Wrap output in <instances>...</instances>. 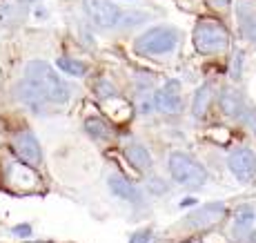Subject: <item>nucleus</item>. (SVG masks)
Listing matches in <instances>:
<instances>
[{
	"label": "nucleus",
	"mask_w": 256,
	"mask_h": 243,
	"mask_svg": "<svg viewBox=\"0 0 256 243\" xmlns=\"http://www.w3.org/2000/svg\"><path fill=\"white\" fill-rule=\"evenodd\" d=\"M22 3H34V0H22Z\"/></svg>",
	"instance_id": "nucleus-27"
},
{
	"label": "nucleus",
	"mask_w": 256,
	"mask_h": 243,
	"mask_svg": "<svg viewBox=\"0 0 256 243\" xmlns=\"http://www.w3.org/2000/svg\"><path fill=\"white\" fill-rule=\"evenodd\" d=\"M194 47L198 54L205 56H214V54H223L230 47V34L220 23L214 18H203L194 27Z\"/></svg>",
	"instance_id": "nucleus-3"
},
{
	"label": "nucleus",
	"mask_w": 256,
	"mask_h": 243,
	"mask_svg": "<svg viewBox=\"0 0 256 243\" xmlns=\"http://www.w3.org/2000/svg\"><path fill=\"white\" fill-rule=\"evenodd\" d=\"M250 243H256V230L250 232Z\"/></svg>",
	"instance_id": "nucleus-25"
},
{
	"label": "nucleus",
	"mask_w": 256,
	"mask_h": 243,
	"mask_svg": "<svg viewBox=\"0 0 256 243\" xmlns=\"http://www.w3.org/2000/svg\"><path fill=\"white\" fill-rule=\"evenodd\" d=\"M240 61H243V54H236L234 69H232V78H234V81H238V78H240Z\"/></svg>",
	"instance_id": "nucleus-24"
},
{
	"label": "nucleus",
	"mask_w": 256,
	"mask_h": 243,
	"mask_svg": "<svg viewBox=\"0 0 256 243\" xmlns=\"http://www.w3.org/2000/svg\"><path fill=\"white\" fill-rule=\"evenodd\" d=\"M150 239H152V232L150 230H138V232H134V234H132L130 243H150Z\"/></svg>",
	"instance_id": "nucleus-21"
},
{
	"label": "nucleus",
	"mask_w": 256,
	"mask_h": 243,
	"mask_svg": "<svg viewBox=\"0 0 256 243\" xmlns=\"http://www.w3.org/2000/svg\"><path fill=\"white\" fill-rule=\"evenodd\" d=\"M14 150L16 154L20 156L22 163H27L29 167H38L42 163V150H40V143L38 138L34 136V132L22 130L14 136Z\"/></svg>",
	"instance_id": "nucleus-8"
},
{
	"label": "nucleus",
	"mask_w": 256,
	"mask_h": 243,
	"mask_svg": "<svg viewBox=\"0 0 256 243\" xmlns=\"http://www.w3.org/2000/svg\"><path fill=\"white\" fill-rule=\"evenodd\" d=\"M58 67L70 76H85L87 74V65L82 61H76V58H58Z\"/></svg>",
	"instance_id": "nucleus-18"
},
{
	"label": "nucleus",
	"mask_w": 256,
	"mask_h": 243,
	"mask_svg": "<svg viewBox=\"0 0 256 243\" xmlns=\"http://www.w3.org/2000/svg\"><path fill=\"white\" fill-rule=\"evenodd\" d=\"M225 216H228V205H223V203H210V205H203L196 212H192L185 219V225L192 227V230H205V227H212L218 221H223Z\"/></svg>",
	"instance_id": "nucleus-9"
},
{
	"label": "nucleus",
	"mask_w": 256,
	"mask_h": 243,
	"mask_svg": "<svg viewBox=\"0 0 256 243\" xmlns=\"http://www.w3.org/2000/svg\"><path fill=\"white\" fill-rule=\"evenodd\" d=\"M18 98H20V101L24 103V105H29V107H34V110H40L42 107V101H45V98L40 96V94L36 92V89H34L32 85H29L27 81H22L20 85H18Z\"/></svg>",
	"instance_id": "nucleus-17"
},
{
	"label": "nucleus",
	"mask_w": 256,
	"mask_h": 243,
	"mask_svg": "<svg viewBox=\"0 0 256 243\" xmlns=\"http://www.w3.org/2000/svg\"><path fill=\"white\" fill-rule=\"evenodd\" d=\"M167 167H170L172 178H174L178 185L200 187L208 181V170H205L198 161H194L190 154H185V152H172L170 161H167Z\"/></svg>",
	"instance_id": "nucleus-4"
},
{
	"label": "nucleus",
	"mask_w": 256,
	"mask_h": 243,
	"mask_svg": "<svg viewBox=\"0 0 256 243\" xmlns=\"http://www.w3.org/2000/svg\"><path fill=\"white\" fill-rule=\"evenodd\" d=\"M205 3H208L212 9H218V12H220V9H228L230 7V3H232V0H205Z\"/></svg>",
	"instance_id": "nucleus-23"
},
{
	"label": "nucleus",
	"mask_w": 256,
	"mask_h": 243,
	"mask_svg": "<svg viewBox=\"0 0 256 243\" xmlns=\"http://www.w3.org/2000/svg\"><path fill=\"white\" fill-rule=\"evenodd\" d=\"M110 190L114 192L118 199L127 201V203H138L140 201V192L136 190V185L132 181H127L120 174H112L110 176Z\"/></svg>",
	"instance_id": "nucleus-12"
},
{
	"label": "nucleus",
	"mask_w": 256,
	"mask_h": 243,
	"mask_svg": "<svg viewBox=\"0 0 256 243\" xmlns=\"http://www.w3.org/2000/svg\"><path fill=\"white\" fill-rule=\"evenodd\" d=\"M228 167L238 181H252L256 176V154L250 147H236L228 156Z\"/></svg>",
	"instance_id": "nucleus-6"
},
{
	"label": "nucleus",
	"mask_w": 256,
	"mask_h": 243,
	"mask_svg": "<svg viewBox=\"0 0 256 243\" xmlns=\"http://www.w3.org/2000/svg\"><path fill=\"white\" fill-rule=\"evenodd\" d=\"M125 158H127V163L138 172H147L152 167L150 152H147L142 145H138V143H132V145L125 147Z\"/></svg>",
	"instance_id": "nucleus-13"
},
{
	"label": "nucleus",
	"mask_w": 256,
	"mask_h": 243,
	"mask_svg": "<svg viewBox=\"0 0 256 243\" xmlns=\"http://www.w3.org/2000/svg\"><path fill=\"white\" fill-rule=\"evenodd\" d=\"M14 234H16V236H20V239H24V236H29V234H32V225H27V223H22V225H16V227H14Z\"/></svg>",
	"instance_id": "nucleus-22"
},
{
	"label": "nucleus",
	"mask_w": 256,
	"mask_h": 243,
	"mask_svg": "<svg viewBox=\"0 0 256 243\" xmlns=\"http://www.w3.org/2000/svg\"><path fill=\"white\" fill-rule=\"evenodd\" d=\"M252 125H254V130H256V116L252 118Z\"/></svg>",
	"instance_id": "nucleus-26"
},
{
	"label": "nucleus",
	"mask_w": 256,
	"mask_h": 243,
	"mask_svg": "<svg viewBox=\"0 0 256 243\" xmlns=\"http://www.w3.org/2000/svg\"><path fill=\"white\" fill-rule=\"evenodd\" d=\"M152 105L163 114H178L183 103H180V85L178 81H170L163 89L152 96Z\"/></svg>",
	"instance_id": "nucleus-10"
},
{
	"label": "nucleus",
	"mask_w": 256,
	"mask_h": 243,
	"mask_svg": "<svg viewBox=\"0 0 256 243\" xmlns=\"http://www.w3.org/2000/svg\"><path fill=\"white\" fill-rule=\"evenodd\" d=\"M96 94H98V98L100 101H107V98H116V89L112 83H107V81H100L96 85Z\"/></svg>",
	"instance_id": "nucleus-20"
},
{
	"label": "nucleus",
	"mask_w": 256,
	"mask_h": 243,
	"mask_svg": "<svg viewBox=\"0 0 256 243\" xmlns=\"http://www.w3.org/2000/svg\"><path fill=\"white\" fill-rule=\"evenodd\" d=\"M24 81L29 83L45 101L67 103L70 101V85L54 72V67L45 61H32L24 67Z\"/></svg>",
	"instance_id": "nucleus-1"
},
{
	"label": "nucleus",
	"mask_w": 256,
	"mask_h": 243,
	"mask_svg": "<svg viewBox=\"0 0 256 243\" xmlns=\"http://www.w3.org/2000/svg\"><path fill=\"white\" fill-rule=\"evenodd\" d=\"M2 172H4V181H7L14 190L32 192L40 185V178L34 172V167H29L27 163H22V161H16V158H7Z\"/></svg>",
	"instance_id": "nucleus-5"
},
{
	"label": "nucleus",
	"mask_w": 256,
	"mask_h": 243,
	"mask_svg": "<svg viewBox=\"0 0 256 243\" xmlns=\"http://www.w3.org/2000/svg\"><path fill=\"white\" fill-rule=\"evenodd\" d=\"M236 14H238V32H240V36H243L245 41L256 45V12L250 7V5L240 3L238 9H236Z\"/></svg>",
	"instance_id": "nucleus-11"
},
{
	"label": "nucleus",
	"mask_w": 256,
	"mask_h": 243,
	"mask_svg": "<svg viewBox=\"0 0 256 243\" xmlns=\"http://www.w3.org/2000/svg\"><path fill=\"white\" fill-rule=\"evenodd\" d=\"M85 132L96 141H107L112 138V127L107 125V121H102L100 116H90L85 121Z\"/></svg>",
	"instance_id": "nucleus-15"
},
{
	"label": "nucleus",
	"mask_w": 256,
	"mask_h": 243,
	"mask_svg": "<svg viewBox=\"0 0 256 243\" xmlns=\"http://www.w3.org/2000/svg\"><path fill=\"white\" fill-rule=\"evenodd\" d=\"M220 110H223V114H228V116H240V114L245 112V105L243 101H240V96L236 92H223L220 94Z\"/></svg>",
	"instance_id": "nucleus-16"
},
{
	"label": "nucleus",
	"mask_w": 256,
	"mask_h": 243,
	"mask_svg": "<svg viewBox=\"0 0 256 243\" xmlns=\"http://www.w3.org/2000/svg\"><path fill=\"white\" fill-rule=\"evenodd\" d=\"M254 219H256V214H254L252 205H240L238 210H236V230H240V227H243V230L248 232L250 225L254 223Z\"/></svg>",
	"instance_id": "nucleus-19"
},
{
	"label": "nucleus",
	"mask_w": 256,
	"mask_h": 243,
	"mask_svg": "<svg viewBox=\"0 0 256 243\" xmlns=\"http://www.w3.org/2000/svg\"><path fill=\"white\" fill-rule=\"evenodd\" d=\"M178 43H180L178 29L167 27V25H160V27L147 29L142 36L136 38L134 52L138 54V56H147V58L167 56V54H172L176 47H178Z\"/></svg>",
	"instance_id": "nucleus-2"
},
{
	"label": "nucleus",
	"mask_w": 256,
	"mask_h": 243,
	"mask_svg": "<svg viewBox=\"0 0 256 243\" xmlns=\"http://www.w3.org/2000/svg\"><path fill=\"white\" fill-rule=\"evenodd\" d=\"M212 98H214V92H212L210 85H200L198 92L194 96V105H192V112H194L196 118H203L208 114L210 105H212Z\"/></svg>",
	"instance_id": "nucleus-14"
},
{
	"label": "nucleus",
	"mask_w": 256,
	"mask_h": 243,
	"mask_svg": "<svg viewBox=\"0 0 256 243\" xmlns=\"http://www.w3.org/2000/svg\"><path fill=\"white\" fill-rule=\"evenodd\" d=\"M85 12L94 21V25L110 29L120 21V9L112 0H85Z\"/></svg>",
	"instance_id": "nucleus-7"
}]
</instances>
